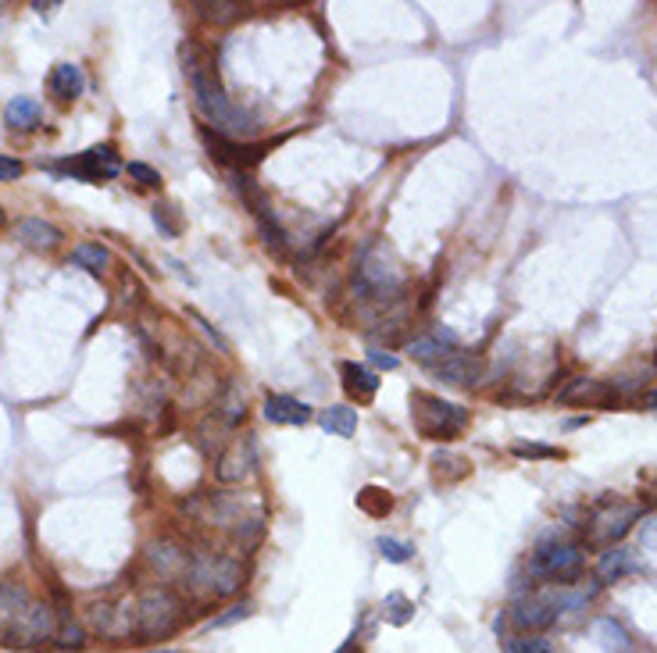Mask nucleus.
Instances as JSON below:
<instances>
[{"instance_id":"13","label":"nucleus","mask_w":657,"mask_h":653,"mask_svg":"<svg viewBox=\"0 0 657 653\" xmlns=\"http://www.w3.org/2000/svg\"><path fill=\"white\" fill-rule=\"evenodd\" d=\"M432 371L440 375L444 382H451V386H476L479 378H483V371H486V364H483V357L479 354H469V350H451L440 364H432Z\"/></svg>"},{"instance_id":"18","label":"nucleus","mask_w":657,"mask_h":653,"mask_svg":"<svg viewBox=\"0 0 657 653\" xmlns=\"http://www.w3.org/2000/svg\"><path fill=\"white\" fill-rule=\"evenodd\" d=\"M79 625L90 632V635H108L111 639V625H115V603L111 600H86L83 610H79Z\"/></svg>"},{"instance_id":"44","label":"nucleus","mask_w":657,"mask_h":653,"mask_svg":"<svg viewBox=\"0 0 657 653\" xmlns=\"http://www.w3.org/2000/svg\"><path fill=\"white\" fill-rule=\"evenodd\" d=\"M650 403H653V407H657V393H653V396H650Z\"/></svg>"},{"instance_id":"26","label":"nucleus","mask_w":657,"mask_h":653,"mask_svg":"<svg viewBox=\"0 0 657 653\" xmlns=\"http://www.w3.org/2000/svg\"><path fill=\"white\" fill-rule=\"evenodd\" d=\"M629 568H632L629 550H607V553L600 557V564H597V578H600V582H614V578H621Z\"/></svg>"},{"instance_id":"22","label":"nucleus","mask_w":657,"mask_h":653,"mask_svg":"<svg viewBox=\"0 0 657 653\" xmlns=\"http://www.w3.org/2000/svg\"><path fill=\"white\" fill-rule=\"evenodd\" d=\"M318 425L325 428V432H333V435H354L357 432V410H350V407H329V410H318Z\"/></svg>"},{"instance_id":"19","label":"nucleus","mask_w":657,"mask_h":653,"mask_svg":"<svg viewBox=\"0 0 657 653\" xmlns=\"http://www.w3.org/2000/svg\"><path fill=\"white\" fill-rule=\"evenodd\" d=\"M340 375H343V389H347L350 396H357V400H372L375 389H379L375 371H368V368L357 364V361H343V364H340Z\"/></svg>"},{"instance_id":"42","label":"nucleus","mask_w":657,"mask_h":653,"mask_svg":"<svg viewBox=\"0 0 657 653\" xmlns=\"http://www.w3.org/2000/svg\"><path fill=\"white\" fill-rule=\"evenodd\" d=\"M154 653H179V649H154Z\"/></svg>"},{"instance_id":"14","label":"nucleus","mask_w":657,"mask_h":653,"mask_svg":"<svg viewBox=\"0 0 657 653\" xmlns=\"http://www.w3.org/2000/svg\"><path fill=\"white\" fill-rule=\"evenodd\" d=\"M561 403H589V407H607L618 400L614 386L611 382H597V378H572L561 393H557Z\"/></svg>"},{"instance_id":"20","label":"nucleus","mask_w":657,"mask_h":653,"mask_svg":"<svg viewBox=\"0 0 657 653\" xmlns=\"http://www.w3.org/2000/svg\"><path fill=\"white\" fill-rule=\"evenodd\" d=\"M83 90H86V76H83V68L79 65H58L54 72H51V93L58 97V100H76V97H83Z\"/></svg>"},{"instance_id":"33","label":"nucleus","mask_w":657,"mask_h":653,"mask_svg":"<svg viewBox=\"0 0 657 653\" xmlns=\"http://www.w3.org/2000/svg\"><path fill=\"white\" fill-rule=\"evenodd\" d=\"M504 653H554V649H550V639L529 635V639H508L504 642Z\"/></svg>"},{"instance_id":"15","label":"nucleus","mask_w":657,"mask_h":653,"mask_svg":"<svg viewBox=\"0 0 657 653\" xmlns=\"http://www.w3.org/2000/svg\"><path fill=\"white\" fill-rule=\"evenodd\" d=\"M407 350H411V357H414V361H421V364H429V368H432V364H440L451 350H458V336H454V332H447V329H436L432 336L414 339Z\"/></svg>"},{"instance_id":"9","label":"nucleus","mask_w":657,"mask_h":653,"mask_svg":"<svg viewBox=\"0 0 657 653\" xmlns=\"http://www.w3.org/2000/svg\"><path fill=\"white\" fill-rule=\"evenodd\" d=\"M143 557H147L150 571H154L157 578H164V582H172V578H186L189 561H193V553H189L175 536H157V539H150Z\"/></svg>"},{"instance_id":"32","label":"nucleus","mask_w":657,"mask_h":653,"mask_svg":"<svg viewBox=\"0 0 657 653\" xmlns=\"http://www.w3.org/2000/svg\"><path fill=\"white\" fill-rule=\"evenodd\" d=\"M511 454L515 458H525V461H554V458H561L557 447H543V443H515Z\"/></svg>"},{"instance_id":"40","label":"nucleus","mask_w":657,"mask_h":653,"mask_svg":"<svg viewBox=\"0 0 657 653\" xmlns=\"http://www.w3.org/2000/svg\"><path fill=\"white\" fill-rule=\"evenodd\" d=\"M354 649H357V635H350V639H347V642H343L336 653H354Z\"/></svg>"},{"instance_id":"28","label":"nucleus","mask_w":657,"mask_h":653,"mask_svg":"<svg viewBox=\"0 0 657 653\" xmlns=\"http://www.w3.org/2000/svg\"><path fill=\"white\" fill-rule=\"evenodd\" d=\"M244 414H247V396H244V389L236 382H229L226 393H222V418L229 425H236V421H244Z\"/></svg>"},{"instance_id":"39","label":"nucleus","mask_w":657,"mask_h":653,"mask_svg":"<svg viewBox=\"0 0 657 653\" xmlns=\"http://www.w3.org/2000/svg\"><path fill=\"white\" fill-rule=\"evenodd\" d=\"M372 364H379V368H389V371H393L400 361H397L393 354H386V350H372Z\"/></svg>"},{"instance_id":"37","label":"nucleus","mask_w":657,"mask_h":653,"mask_svg":"<svg viewBox=\"0 0 657 653\" xmlns=\"http://www.w3.org/2000/svg\"><path fill=\"white\" fill-rule=\"evenodd\" d=\"M22 175V161H15V157H8V154H0V182H12V179H19Z\"/></svg>"},{"instance_id":"7","label":"nucleus","mask_w":657,"mask_h":653,"mask_svg":"<svg viewBox=\"0 0 657 653\" xmlns=\"http://www.w3.org/2000/svg\"><path fill=\"white\" fill-rule=\"evenodd\" d=\"M58 635V607L44 603V600H29L22 607V614L15 617L12 632H8V642H19V646H44Z\"/></svg>"},{"instance_id":"17","label":"nucleus","mask_w":657,"mask_h":653,"mask_svg":"<svg viewBox=\"0 0 657 653\" xmlns=\"http://www.w3.org/2000/svg\"><path fill=\"white\" fill-rule=\"evenodd\" d=\"M265 418L276 425H304L311 421V407L293 400V396H268L265 400Z\"/></svg>"},{"instance_id":"36","label":"nucleus","mask_w":657,"mask_h":653,"mask_svg":"<svg viewBox=\"0 0 657 653\" xmlns=\"http://www.w3.org/2000/svg\"><path fill=\"white\" fill-rule=\"evenodd\" d=\"M125 171H129L140 186H161V175H157L150 164H143V161H129V164H125Z\"/></svg>"},{"instance_id":"12","label":"nucleus","mask_w":657,"mask_h":653,"mask_svg":"<svg viewBox=\"0 0 657 653\" xmlns=\"http://www.w3.org/2000/svg\"><path fill=\"white\" fill-rule=\"evenodd\" d=\"M511 621H515L518 628H529V632L547 628V625L557 621V603H554V596H543V593L518 596L515 607H511Z\"/></svg>"},{"instance_id":"21","label":"nucleus","mask_w":657,"mask_h":653,"mask_svg":"<svg viewBox=\"0 0 657 653\" xmlns=\"http://www.w3.org/2000/svg\"><path fill=\"white\" fill-rule=\"evenodd\" d=\"M29 600H33V596H29L22 585H15V582H4V585H0V635H4V639H8L15 617L22 614V607H26Z\"/></svg>"},{"instance_id":"31","label":"nucleus","mask_w":657,"mask_h":653,"mask_svg":"<svg viewBox=\"0 0 657 653\" xmlns=\"http://www.w3.org/2000/svg\"><path fill=\"white\" fill-rule=\"evenodd\" d=\"M251 600H244V603H233V607H226L222 614H214L211 621H207V628H229V625H236V621H244V617H251Z\"/></svg>"},{"instance_id":"16","label":"nucleus","mask_w":657,"mask_h":653,"mask_svg":"<svg viewBox=\"0 0 657 653\" xmlns=\"http://www.w3.org/2000/svg\"><path fill=\"white\" fill-rule=\"evenodd\" d=\"M15 236L33 251H54L61 243V229L44 222V218H22V222L15 226Z\"/></svg>"},{"instance_id":"35","label":"nucleus","mask_w":657,"mask_h":653,"mask_svg":"<svg viewBox=\"0 0 657 653\" xmlns=\"http://www.w3.org/2000/svg\"><path fill=\"white\" fill-rule=\"evenodd\" d=\"M200 8H204L207 19H218V22H229V19H236L244 12L240 4H229V0H218V4H200Z\"/></svg>"},{"instance_id":"8","label":"nucleus","mask_w":657,"mask_h":653,"mask_svg":"<svg viewBox=\"0 0 657 653\" xmlns=\"http://www.w3.org/2000/svg\"><path fill=\"white\" fill-rule=\"evenodd\" d=\"M639 514H643V507L639 504H625V500L597 507L593 518H589V543H614V539H621Z\"/></svg>"},{"instance_id":"2","label":"nucleus","mask_w":657,"mask_h":653,"mask_svg":"<svg viewBox=\"0 0 657 653\" xmlns=\"http://www.w3.org/2000/svg\"><path fill=\"white\" fill-rule=\"evenodd\" d=\"M186 589L193 596H204V600H226L233 596L240 585H244V561L233 557V553H193L189 561V571H186Z\"/></svg>"},{"instance_id":"4","label":"nucleus","mask_w":657,"mask_h":653,"mask_svg":"<svg viewBox=\"0 0 657 653\" xmlns=\"http://www.w3.org/2000/svg\"><path fill=\"white\" fill-rule=\"evenodd\" d=\"M182 625V600L168 585H147L136 596V632L147 639H164Z\"/></svg>"},{"instance_id":"38","label":"nucleus","mask_w":657,"mask_h":653,"mask_svg":"<svg viewBox=\"0 0 657 653\" xmlns=\"http://www.w3.org/2000/svg\"><path fill=\"white\" fill-rule=\"evenodd\" d=\"M168 211H172V207H154V222H157V226H161L168 236H175V233H179V226H175L172 218H168Z\"/></svg>"},{"instance_id":"10","label":"nucleus","mask_w":657,"mask_h":653,"mask_svg":"<svg viewBox=\"0 0 657 653\" xmlns=\"http://www.w3.org/2000/svg\"><path fill=\"white\" fill-rule=\"evenodd\" d=\"M258 468V447H254V435H240V440L226 443V450L218 454V465H214V475L218 482H244L251 479Z\"/></svg>"},{"instance_id":"23","label":"nucleus","mask_w":657,"mask_h":653,"mask_svg":"<svg viewBox=\"0 0 657 653\" xmlns=\"http://www.w3.org/2000/svg\"><path fill=\"white\" fill-rule=\"evenodd\" d=\"M4 118H8L12 129H36L40 125V104L29 100V97H15L4 108Z\"/></svg>"},{"instance_id":"43","label":"nucleus","mask_w":657,"mask_h":653,"mask_svg":"<svg viewBox=\"0 0 657 653\" xmlns=\"http://www.w3.org/2000/svg\"><path fill=\"white\" fill-rule=\"evenodd\" d=\"M0 229H4V211H0Z\"/></svg>"},{"instance_id":"3","label":"nucleus","mask_w":657,"mask_h":653,"mask_svg":"<svg viewBox=\"0 0 657 653\" xmlns=\"http://www.w3.org/2000/svg\"><path fill=\"white\" fill-rule=\"evenodd\" d=\"M411 421L425 440H454L469 425V410L432 393H411Z\"/></svg>"},{"instance_id":"41","label":"nucleus","mask_w":657,"mask_h":653,"mask_svg":"<svg viewBox=\"0 0 657 653\" xmlns=\"http://www.w3.org/2000/svg\"><path fill=\"white\" fill-rule=\"evenodd\" d=\"M58 4H33V12H40V15H51Z\"/></svg>"},{"instance_id":"6","label":"nucleus","mask_w":657,"mask_h":653,"mask_svg":"<svg viewBox=\"0 0 657 653\" xmlns=\"http://www.w3.org/2000/svg\"><path fill=\"white\" fill-rule=\"evenodd\" d=\"M529 578L572 585L582 575V546L579 543H543L529 553Z\"/></svg>"},{"instance_id":"25","label":"nucleus","mask_w":657,"mask_h":653,"mask_svg":"<svg viewBox=\"0 0 657 653\" xmlns=\"http://www.w3.org/2000/svg\"><path fill=\"white\" fill-rule=\"evenodd\" d=\"M72 261L76 265H83L86 272H104L108 265H111V254H108V247H100V243H79L76 251H72Z\"/></svg>"},{"instance_id":"30","label":"nucleus","mask_w":657,"mask_h":653,"mask_svg":"<svg viewBox=\"0 0 657 653\" xmlns=\"http://www.w3.org/2000/svg\"><path fill=\"white\" fill-rule=\"evenodd\" d=\"M357 507H361L365 514H372V518H382V514L393 507V500H389V493H386V490H375V486H368V490H361V497H357Z\"/></svg>"},{"instance_id":"27","label":"nucleus","mask_w":657,"mask_h":653,"mask_svg":"<svg viewBox=\"0 0 657 653\" xmlns=\"http://www.w3.org/2000/svg\"><path fill=\"white\" fill-rule=\"evenodd\" d=\"M382 617H386L389 625H407V621L414 617V603H411L404 593H389V596L382 600Z\"/></svg>"},{"instance_id":"1","label":"nucleus","mask_w":657,"mask_h":653,"mask_svg":"<svg viewBox=\"0 0 657 653\" xmlns=\"http://www.w3.org/2000/svg\"><path fill=\"white\" fill-rule=\"evenodd\" d=\"M186 79H189V90H193V97H196V108L204 111L207 122H214L218 132L240 136V132H251V129H254V118H251L244 108H236V104L222 93L218 79L207 72V65L196 58L193 47H186Z\"/></svg>"},{"instance_id":"34","label":"nucleus","mask_w":657,"mask_h":653,"mask_svg":"<svg viewBox=\"0 0 657 653\" xmlns=\"http://www.w3.org/2000/svg\"><path fill=\"white\" fill-rule=\"evenodd\" d=\"M379 553L389 561V564H404V561H411V546L407 543H400V539H393V536H382L379 539Z\"/></svg>"},{"instance_id":"29","label":"nucleus","mask_w":657,"mask_h":653,"mask_svg":"<svg viewBox=\"0 0 657 653\" xmlns=\"http://www.w3.org/2000/svg\"><path fill=\"white\" fill-rule=\"evenodd\" d=\"M136 632V600H118L115 603V625H111V639H125Z\"/></svg>"},{"instance_id":"5","label":"nucleus","mask_w":657,"mask_h":653,"mask_svg":"<svg viewBox=\"0 0 657 653\" xmlns=\"http://www.w3.org/2000/svg\"><path fill=\"white\" fill-rule=\"evenodd\" d=\"M357 293L365 300H375V304H389L397 300V293L404 290V275H400V265L397 258L386 251V247H372L365 251L361 258V268H357Z\"/></svg>"},{"instance_id":"24","label":"nucleus","mask_w":657,"mask_h":653,"mask_svg":"<svg viewBox=\"0 0 657 653\" xmlns=\"http://www.w3.org/2000/svg\"><path fill=\"white\" fill-rule=\"evenodd\" d=\"M54 642H58L61 649H83V646H86V628H83L79 621H72L68 607L58 610V635H54Z\"/></svg>"},{"instance_id":"11","label":"nucleus","mask_w":657,"mask_h":653,"mask_svg":"<svg viewBox=\"0 0 657 653\" xmlns=\"http://www.w3.org/2000/svg\"><path fill=\"white\" fill-rule=\"evenodd\" d=\"M58 168L72 171V175H79L86 182H100V179H115L122 171V161H118V150L111 143H104V147H90L86 154H79L76 161H65Z\"/></svg>"}]
</instances>
